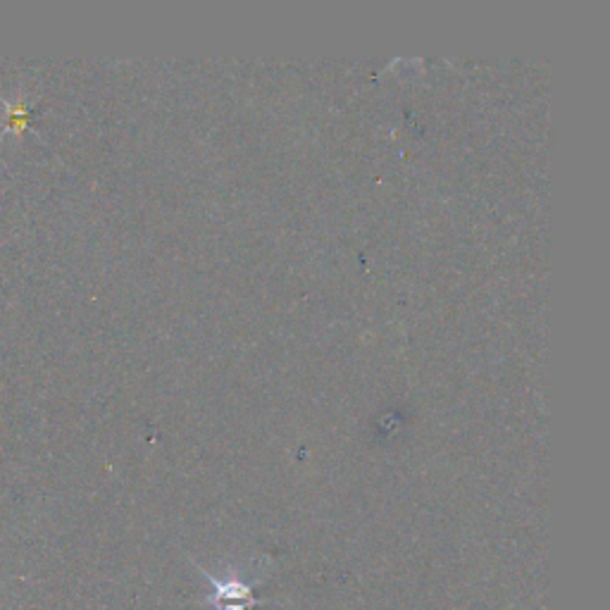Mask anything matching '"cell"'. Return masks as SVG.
Returning <instances> with one entry per match:
<instances>
[{"label":"cell","instance_id":"obj_2","mask_svg":"<svg viewBox=\"0 0 610 610\" xmlns=\"http://www.w3.org/2000/svg\"><path fill=\"white\" fill-rule=\"evenodd\" d=\"M0 103H3V124H0V139H8V136H22L24 129L29 127L31 120V103L24 96L17 98H5L0 96Z\"/></svg>","mask_w":610,"mask_h":610},{"label":"cell","instance_id":"obj_1","mask_svg":"<svg viewBox=\"0 0 610 610\" xmlns=\"http://www.w3.org/2000/svg\"><path fill=\"white\" fill-rule=\"evenodd\" d=\"M198 572L205 577L208 587L213 589V594L208 596L203 603H215V610H253L258 606L253 589L260 582V577H246L244 572L236 568H227L224 575H215V572L205 570L201 563H194Z\"/></svg>","mask_w":610,"mask_h":610}]
</instances>
